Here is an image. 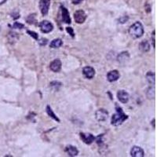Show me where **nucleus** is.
Returning <instances> with one entry per match:
<instances>
[{
    "instance_id": "12",
    "label": "nucleus",
    "mask_w": 157,
    "mask_h": 157,
    "mask_svg": "<svg viewBox=\"0 0 157 157\" xmlns=\"http://www.w3.org/2000/svg\"><path fill=\"white\" fill-rule=\"evenodd\" d=\"M82 73L86 78H92L95 75V70L90 66H86L82 69Z\"/></svg>"
},
{
    "instance_id": "22",
    "label": "nucleus",
    "mask_w": 157,
    "mask_h": 157,
    "mask_svg": "<svg viewBox=\"0 0 157 157\" xmlns=\"http://www.w3.org/2000/svg\"><path fill=\"white\" fill-rule=\"evenodd\" d=\"M18 39V35H17V34L15 33V32H9V40L10 41L11 43H13H13H14V42H16Z\"/></svg>"
},
{
    "instance_id": "31",
    "label": "nucleus",
    "mask_w": 157,
    "mask_h": 157,
    "mask_svg": "<svg viewBox=\"0 0 157 157\" xmlns=\"http://www.w3.org/2000/svg\"><path fill=\"white\" fill-rule=\"evenodd\" d=\"M155 33H156V31H152V46L155 48Z\"/></svg>"
},
{
    "instance_id": "16",
    "label": "nucleus",
    "mask_w": 157,
    "mask_h": 157,
    "mask_svg": "<svg viewBox=\"0 0 157 157\" xmlns=\"http://www.w3.org/2000/svg\"><path fill=\"white\" fill-rule=\"evenodd\" d=\"M63 41L61 39H53L50 44V47L53 49H56V48H59L62 46Z\"/></svg>"
},
{
    "instance_id": "10",
    "label": "nucleus",
    "mask_w": 157,
    "mask_h": 157,
    "mask_svg": "<svg viewBox=\"0 0 157 157\" xmlns=\"http://www.w3.org/2000/svg\"><path fill=\"white\" fill-rule=\"evenodd\" d=\"M61 66H62L61 61L59 59H55V60H53V61L50 63V70H51V71H53V72H58L61 71Z\"/></svg>"
},
{
    "instance_id": "30",
    "label": "nucleus",
    "mask_w": 157,
    "mask_h": 157,
    "mask_svg": "<svg viewBox=\"0 0 157 157\" xmlns=\"http://www.w3.org/2000/svg\"><path fill=\"white\" fill-rule=\"evenodd\" d=\"M83 0H72V3L74 4V5H78L79 3H81Z\"/></svg>"
},
{
    "instance_id": "3",
    "label": "nucleus",
    "mask_w": 157,
    "mask_h": 157,
    "mask_svg": "<svg viewBox=\"0 0 157 157\" xmlns=\"http://www.w3.org/2000/svg\"><path fill=\"white\" fill-rule=\"evenodd\" d=\"M39 26L42 32H43V33H49L50 31H53V25L49 21H41Z\"/></svg>"
},
{
    "instance_id": "24",
    "label": "nucleus",
    "mask_w": 157,
    "mask_h": 157,
    "mask_svg": "<svg viewBox=\"0 0 157 157\" xmlns=\"http://www.w3.org/2000/svg\"><path fill=\"white\" fill-rule=\"evenodd\" d=\"M27 33H28L30 36H31V37L33 38V39H35V40H38V39H39V35H38V34L36 33V32H35V31H27Z\"/></svg>"
},
{
    "instance_id": "33",
    "label": "nucleus",
    "mask_w": 157,
    "mask_h": 157,
    "mask_svg": "<svg viewBox=\"0 0 157 157\" xmlns=\"http://www.w3.org/2000/svg\"><path fill=\"white\" fill-rule=\"evenodd\" d=\"M152 124L153 126V128H155V119H152Z\"/></svg>"
},
{
    "instance_id": "21",
    "label": "nucleus",
    "mask_w": 157,
    "mask_h": 157,
    "mask_svg": "<svg viewBox=\"0 0 157 157\" xmlns=\"http://www.w3.org/2000/svg\"><path fill=\"white\" fill-rule=\"evenodd\" d=\"M26 21L28 22V24H30V25H34L35 24V22H36V19H35V14H31V15H29L26 18Z\"/></svg>"
},
{
    "instance_id": "5",
    "label": "nucleus",
    "mask_w": 157,
    "mask_h": 157,
    "mask_svg": "<svg viewBox=\"0 0 157 157\" xmlns=\"http://www.w3.org/2000/svg\"><path fill=\"white\" fill-rule=\"evenodd\" d=\"M95 116H96V119H97V121L104 122V121H105L108 119V112L105 109H104V108H100V109H98L95 112Z\"/></svg>"
},
{
    "instance_id": "28",
    "label": "nucleus",
    "mask_w": 157,
    "mask_h": 157,
    "mask_svg": "<svg viewBox=\"0 0 157 157\" xmlns=\"http://www.w3.org/2000/svg\"><path fill=\"white\" fill-rule=\"evenodd\" d=\"M39 43L40 44L41 46H44V45H46L47 43V39H43V38H42L39 41Z\"/></svg>"
},
{
    "instance_id": "6",
    "label": "nucleus",
    "mask_w": 157,
    "mask_h": 157,
    "mask_svg": "<svg viewBox=\"0 0 157 157\" xmlns=\"http://www.w3.org/2000/svg\"><path fill=\"white\" fill-rule=\"evenodd\" d=\"M50 6V0H40L39 1V9L43 16L48 13Z\"/></svg>"
},
{
    "instance_id": "20",
    "label": "nucleus",
    "mask_w": 157,
    "mask_h": 157,
    "mask_svg": "<svg viewBox=\"0 0 157 157\" xmlns=\"http://www.w3.org/2000/svg\"><path fill=\"white\" fill-rule=\"evenodd\" d=\"M61 86H62V83L59 81H53L50 83V86L53 90H58L61 87Z\"/></svg>"
},
{
    "instance_id": "1",
    "label": "nucleus",
    "mask_w": 157,
    "mask_h": 157,
    "mask_svg": "<svg viewBox=\"0 0 157 157\" xmlns=\"http://www.w3.org/2000/svg\"><path fill=\"white\" fill-rule=\"evenodd\" d=\"M116 112L115 114H113L112 116L111 123L113 126H119L120 124H122L126 119H128V116L123 112L122 108H120L119 106H116Z\"/></svg>"
},
{
    "instance_id": "19",
    "label": "nucleus",
    "mask_w": 157,
    "mask_h": 157,
    "mask_svg": "<svg viewBox=\"0 0 157 157\" xmlns=\"http://www.w3.org/2000/svg\"><path fill=\"white\" fill-rule=\"evenodd\" d=\"M47 114H48V116H50L52 119H53L55 121H57V122H60V119L59 118L57 117V116L54 114V112H53V110H52V108H50V106H49V105H47Z\"/></svg>"
},
{
    "instance_id": "26",
    "label": "nucleus",
    "mask_w": 157,
    "mask_h": 157,
    "mask_svg": "<svg viewBox=\"0 0 157 157\" xmlns=\"http://www.w3.org/2000/svg\"><path fill=\"white\" fill-rule=\"evenodd\" d=\"M66 31L68 33H69V35L72 36V38L75 36V34H74V31H73V28H70V27H68V28H66Z\"/></svg>"
},
{
    "instance_id": "14",
    "label": "nucleus",
    "mask_w": 157,
    "mask_h": 157,
    "mask_svg": "<svg viewBox=\"0 0 157 157\" xmlns=\"http://www.w3.org/2000/svg\"><path fill=\"white\" fill-rule=\"evenodd\" d=\"M65 152L69 156H75L78 154V149L75 147V146H72V145H68L65 148Z\"/></svg>"
},
{
    "instance_id": "4",
    "label": "nucleus",
    "mask_w": 157,
    "mask_h": 157,
    "mask_svg": "<svg viewBox=\"0 0 157 157\" xmlns=\"http://www.w3.org/2000/svg\"><path fill=\"white\" fill-rule=\"evenodd\" d=\"M74 19L77 24H82L86 19V14L83 10L79 9L74 13Z\"/></svg>"
},
{
    "instance_id": "29",
    "label": "nucleus",
    "mask_w": 157,
    "mask_h": 157,
    "mask_svg": "<svg viewBox=\"0 0 157 157\" xmlns=\"http://www.w3.org/2000/svg\"><path fill=\"white\" fill-rule=\"evenodd\" d=\"M12 17L13 19H17L20 17V13H19L18 12H16V11H14V12L12 13Z\"/></svg>"
},
{
    "instance_id": "18",
    "label": "nucleus",
    "mask_w": 157,
    "mask_h": 157,
    "mask_svg": "<svg viewBox=\"0 0 157 157\" xmlns=\"http://www.w3.org/2000/svg\"><path fill=\"white\" fill-rule=\"evenodd\" d=\"M118 61L119 63H124L126 62V61H127L129 59V53L128 52H122L118 56Z\"/></svg>"
},
{
    "instance_id": "8",
    "label": "nucleus",
    "mask_w": 157,
    "mask_h": 157,
    "mask_svg": "<svg viewBox=\"0 0 157 157\" xmlns=\"http://www.w3.org/2000/svg\"><path fill=\"white\" fill-rule=\"evenodd\" d=\"M130 156L133 157H143L144 156V152L141 147L134 146L130 150Z\"/></svg>"
},
{
    "instance_id": "9",
    "label": "nucleus",
    "mask_w": 157,
    "mask_h": 157,
    "mask_svg": "<svg viewBox=\"0 0 157 157\" xmlns=\"http://www.w3.org/2000/svg\"><path fill=\"white\" fill-rule=\"evenodd\" d=\"M61 17H62L63 22H65V24H71V18L69 15V12L68 9H66L65 6H61Z\"/></svg>"
},
{
    "instance_id": "11",
    "label": "nucleus",
    "mask_w": 157,
    "mask_h": 157,
    "mask_svg": "<svg viewBox=\"0 0 157 157\" xmlns=\"http://www.w3.org/2000/svg\"><path fill=\"white\" fill-rule=\"evenodd\" d=\"M117 98L118 100L123 104L128 102L129 100V94L125 90H119L117 93Z\"/></svg>"
},
{
    "instance_id": "2",
    "label": "nucleus",
    "mask_w": 157,
    "mask_h": 157,
    "mask_svg": "<svg viewBox=\"0 0 157 157\" xmlns=\"http://www.w3.org/2000/svg\"><path fill=\"white\" fill-rule=\"evenodd\" d=\"M129 34L134 39L141 38L144 34V28L141 22L137 21L134 25H132L129 28Z\"/></svg>"
},
{
    "instance_id": "23",
    "label": "nucleus",
    "mask_w": 157,
    "mask_h": 157,
    "mask_svg": "<svg viewBox=\"0 0 157 157\" xmlns=\"http://www.w3.org/2000/svg\"><path fill=\"white\" fill-rule=\"evenodd\" d=\"M150 94V95H148V97L149 98V99H154L155 98V88H154V86H152V87H149L148 88V90L147 91V94Z\"/></svg>"
},
{
    "instance_id": "17",
    "label": "nucleus",
    "mask_w": 157,
    "mask_h": 157,
    "mask_svg": "<svg viewBox=\"0 0 157 157\" xmlns=\"http://www.w3.org/2000/svg\"><path fill=\"white\" fill-rule=\"evenodd\" d=\"M146 78L147 81L148 82V83H150L151 85H155V81H156V75L155 73L152 72H148L146 74Z\"/></svg>"
},
{
    "instance_id": "34",
    "label": "nucleus",
    "mask_w": 157,
    "mask_h": 157,
    "mask_svg": "<svg viewBox=\"0 0 157 157\" xmlns=\"http://www.w3.org/2000/svg\"><path fill=\"white\" fill-rule=\"evenodd\" d=\"M0 30H1V28H0Z\"/></svg>"
},
{
    "instance_id": "25",
    "label": "nucleus",
    "mask_w": 157,
    "mask_h": 157,
    "mask_svg": "<svg viewBox=\"0 0 157 157\" xmlns=\"http://www.w3.org/2000/svg\"><path fill=\"white\" fill-rule=\"evenodd\" d=\"M24 25H22L21 23H19V22H15L14 24H13V28H19V29H22V28H24Z\"/></svg>"
},
{
    "instance_id": "13",
    "label": "nucleus",
    "mask_w": 157,
    "mask_h": 157,
    "mask_svg": "<svg viewBox=\"0 0 157 157\" xmlns=\"http://www.w3.org/2000/svg\"><path fill=\"white\" fill-rule=\"evenodd\" d=\"M119 73L117 70H112L110 71L108 74H107V79L109 82H115L118 80L119 78Z\"/></svg>"
},
{
    "instance_id": "7",
    "label": "nucleus",
    "mask_w": 157,
    "mask_h": 157,
    "mask_svg": "<svg viewBox=\"0 0 157 157\" xmlns=\"http://www.w3.org/2000/svg\"><path fill=\"white\" fill-rule=\"evenodd\" d=\"M80 138H81L82 141L85 144H90L95 140V137L91 134H86V133H80Z\"/></svg>"
},
{
    "instance_id": "15",
    "label": "nucleus",
    "mask_w": 157,
    "mask_h": 157,
    "mask_svg": "<svg viewBox=\"0 0 157 157\" xmlns=\"http://www.w3.org/2000/svg\"><path fill=\"white\" fill-rule=\"evenodd\" d=\"M139 49L141 52L146 53L148 50H150V44L148 43V42L146 40H144L141 42L139 45Z\"/></svg>"
},
{
    "instance_id": "32",
    "label": "nucleus",
    "mask_w": 157,
    "mask_h": 157,
    "mask_svg": "<svg viewBox=\"0 0 157 157\" xmlns=\"http://www.w3.org/2000/svg\"><path fill=\"white\" fill-rule=\"evenodd\" d=\"M7 0H0V5H2L3 3H5Z\"/></svg>"
},
{
    "instance_id": "27",
    "label": "nucleus",
    "mask_w": 157,
    "mask_h": 157,
    "mask_svg": "<svg viewBox=\"0 0 157 157\" xmlns=\"http://www.w3.org/2000/svg\"><path fill=\"white\" fill-rule=\"evenodd\" d=\"M128 21V17H126V16H124V17H120L119 19V23H121V24H123V23H125Z\"/></svg>"
}]
</instances>
